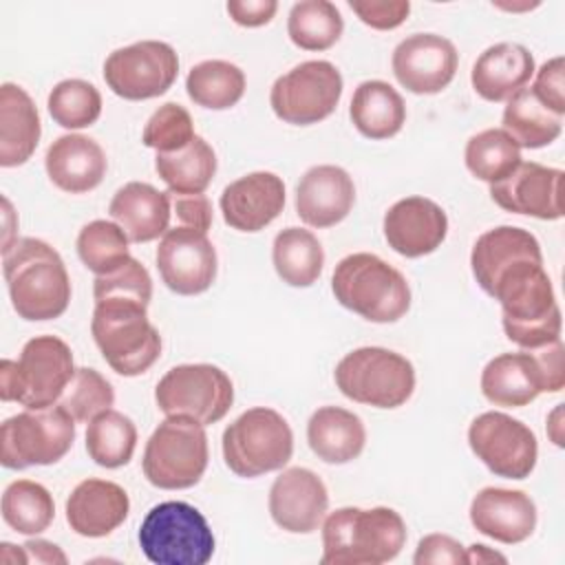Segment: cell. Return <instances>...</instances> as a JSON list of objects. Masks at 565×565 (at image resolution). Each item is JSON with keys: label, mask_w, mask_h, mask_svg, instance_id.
<instances>
[{"label": "cell", "mask_w": 565, "mask_h": 565, "mask_svg": "<svg viewBox=\"0 0 565 565\" xmlns=\"http://www.w3.org/2000/svg\"><path fill=\"white\" fill-rule=\"evenodd\" d=\"M466 168L486 183H499L521 163V148L503 128H488L466 143Z\"/></svg>", "instance_id": "40"}, {"label": "cell", "mask_w": 565, "mask_h": 565, "mask_svg": "<svg viewBox=\"0 0 565 565\" xmlns=\"http://www.w3.org/2000/svg\"><path fill=\"white\" fill-rule=\"evenodd\" d=\"M406 543V523L393 508H340L322 523V565H380Z\"/></svg>", "instance_id": "3"}, {"label": "cell", "mask_w": 565, "mask_h": 565, "mask_svg": "<svg viewBox=\"0 0 565 565\" xmlns=\"http://www.w3.org/2000/svg\"><path fill=\"white\" fill-rule=\"evenodd\" d=\"M486 294L499 300L503 331L521 349H539L561 338V309L543 258L516 260Z\"/></svg>", "instance_id": "1"}, {"label": "cell", "mask_w": 565, "mask_h": 565, "mask_svg": "<svg viewBox=\"0 0 565 565\" xmlns=\"http://www.w3.org/2000/svg\"><path fill=\"white\" fill-rule=\"evenodd\" d=\"M291 452L294 433L274 408H249L223 433L225 466L245 479L280 470L291 459Z\"/></svg>", "instance_id": "9"}, {"label": "cell", "mask_w": 565, "mask_h": 565, "mask_svg": "<svg viewBox=\"0 0 565 565\" xmlns=\"http://www.w3.org/2000/svg\"><path fill=\"white\" fill-rule=\"evenodd\" d=\"M24 552L29 556V563H66V554L51 541L44 539H31L24 545Z\"/></svg>", "instance_id": "51"}, {"label": "cell", "mask_w": 565, "mask_h": 565, "mask_svg": "<svg viewBox=\"0 0 565 565\" xmlns=\"http://www.w3.org/2000/svg\"><path fill=\"white\" fill-rule=\"evenodd\" d=\"M342 97V75L327 60H309L280 75L269 104L278 119L294 126H311L327 119Z\"/></svg>", "instance_id": "14"}, {"label": "cell", "mask_w": 565, "mask_h": 565, "mask_svg": "<svg viewBox=\"0 0 565 565\" xmlns=\"http://www.w3.org/2000/svg\"><path fill=\"white\" fill-rule=\"evenodd\" d=\"M342 31V13L329 0L296 2L287 18L289 40L302 51H327L340 40Z\"/></svg>", "instance_id": "37"}, {"label": "cell", "mask_w": 565, "mask_h": 565, "mask_svg": "<svg viewBox=\"0 0 565 565\" xmlns=\"http://www.w3.org/2000/svg\"><path fill=\"white\" fill-rule=\"evenodd\" d=\"M128 510L126 490L106 479H84L66 499V521L75 534L86 539L108 536L126 521Z\"/></svg>", "instance_id": "25"}, {"label": "cell", "mask_w": 565, "mask_h": 565, "mask_svg": "<svg viewBox=\"0 0 565 565\" xmlns=\"http://www.w3.org/2000/svg\"><path fill=\"white\" fill-rule=\"evenodd\" d=\"M205 426L190 417H166L143 450V475L161 490H185L201 481L207 468Z\"/></svg>", "instance_id": "11"}, {"label": "cell", "mask_w": 565, "mask_h": 565, "mask_svg": "<svg viewBox=\"0 0 565 565\" xmlns=\"http://www.w3.org/2000/svg\"><path fill=\"white\" fill-rule=\"evenodd\" d=\"M448 234V216L426 196H406L384 214V238L388 247L406 258L433 254Z\"/></svg>", "instance_id": "21"}, {"label": "cell", "mask_w": 565, "mask_h": 565, "mask_svg": "<svg viewBox=\"0 0 565 565\" xmlns=\"http://www.w3.org/2000/svg\"><path fill=\"white\" fill-rule=\"evenodd\" d=\"M333 377L344 397L375 408H397L415 391L413 364L382 347H362L347 353L338 362Z\"/></svg>", "instance_id": "10"}, {"label": "cell", "mask_w": 565, "mask_h": 565, "mask_svg": "<svg viewBox=\"0 0 565 565\" xmlns=\"http://www.w3.org/2000/svg\"><path fill=\"white\" fill-rule=\"evenodd\" d=\"M563 181L558 168L521 161L510 177L490 185V196L505 212L556 221L563 216Z\"/></svg>", "instance_id": "19"}, {"label": "cell", "mask_w": 565, "mask_h": 565, "mask_svg": "<svg viewBox=\"0 0 565 565\" xmlns=\"http://www.w3.org/2000/svg\"><path fill=\"white\" fill-rule=\"evenodd\" d=\"M271 260L282 282L291 287H309L322 274L324 249L309 230L285 227L274 238Z\"/></svg>", "instance_id": "34"}, {"label": "cell", "mask_w": 565, "mask_h": 565, "mask_svg": "<svg viewBox=\"0 0 565 565\" xmlns=\"http://www.w3.org/2000/svg\"><path fill=\"white\" fill-rule=\"evenodd\" d=\"M532 75V53L523 44L499 42L477 57L470 82L475 93L486 102H508L514 93L525 88Z\"/></svg>", "instance_id": "28"}, {"label": "cell", "mask_w": 565, "mask_h": 565, "mask_svg": "<svg viewBox=\"0 0 565 565\" xmlns=\"http://www.w3.org/2000/svg\"><path fill=\"white\" fill-rule=\"evenodd\" d=\"M565 62L563 57H552L547 60L534 79L532 93L536 99L547 106L556 115H565Z\"/></svg>", "instance_id": "46"}, {"label": "cell", "mask_w": 565, "mask_h": 565, "mask_svg": "<svg viewBox=\"0 0 565 565\" xmlns=\"http://www.w3.org/2000/svg\"><path fill=\"white\" fill-rule=\"evenodd\" d=\"M185 90L196 106L225 110L241 102L245 93V73L232 62L205 60L190 68Z\"/></svg>", "instance_id": "36"}, {"label": "cell", "mask_w": 565, "mask_h": 565, "mask_svg": "<svg viewBox=\"0 0 565 565\" xmlns=\"http://www.w3.org/2000/svg\"><path fill=\"white\" fill-rule=\"evenodd\" d=\"M468 444L477 459L503 479H525L536 466V435L521 419L499 411H488L472 419Z\"/></svg>", "instance_id": "16"}, {"label": "cell", "mask_w": 565, "mask_h": 565, "mask_svg": "<svg viewBox=\"0 0 565 565\" xmlns=\"http://www.w3.org/2000/svg\"><path fill=\"white\" fill-rule=\"evenodd\" d=\"M154 399L168 417H190L207 426L227 415L234 386L227 373L214 364H179L159 380Z\"/></svg>", "instance_id": "13"}, {"label": "cell", "mask_w": 565, "mask_h": 565, "mask_svg": "<svg viewBox=\"0 0 565 565\" xmlns=\"http://www.w3.org/2000/svg\"><path fill=\"white\" fill-rule=\"evenodd\" d=\"M49 115L55 124L68 130L88 128L102 115L99 90L84 79H64L49 93Z\"/></svg>", "instance_id": "42"}, {"label": "cell", "mask_w": 565, "mask_h": 565, "mask_svg": "<svg viewBox=\"0 0 565 565\" xmlns=\"http://www.w3.org/2000/svg\"><path fill=\"white\" fill-rule=\"evenodd\" d=\"M49 179L68 194L95 190L108 168L102 146L86 135L57 137L44 157Z\"/></svg>", "instance_id": "26"}, {"label": "cell", "mask_w": 565, "mask_h": 565, "mask_svg": "<svg viewBox=\"0 0 565 565\" xmlns=\"http://www.w3.org/2000/svg\"><path fill=\"white\" fill-rule=\"evenodd\" d=\"M327 508V488L309 468H287L269 488V514L274 523L287 532L309 534L318 530Z\"/></svg>", "instance_id": "20"}, {"label": "cell", "mask_w": 565, "mask_h": 565, "mask_svg": "<svg viewBox=\"0 0 565 565\" xmlns=\"http://www.w3.org/2000/svg\"><path fill=\"white\" fill-rule=\"evenodd\" d=\"M42 135L40 115L29 93L11 82L0 86V166L15 168L31 159Z\"/></svg>", "instance_id": "29"}, {"label": "cell", "mask_w": 565, "mask_h": 565, "mask_svg": "<svg viewBox=\"0 0 565 565\" xmlns=\"http://www.w3.org/2000/svg\"><path fill=\"white\" fill-rule=\"evenodd\" d=\"M73 375L71 347L57 335H35L22 347L18 362H0V397L26 408H46L60 402Z\"/></svg>", "instance_id": "6"}, {"label": "cell", "mask_w": 565, "mask_h": 565, "mask_svg": "<svg viewBox=\"0 0 565 565\" xmlns=\"http://www.w3.org/2000/svg\"><path fill=\"white\" fill-rule=\"evenodd\" d=\"M157 269L166 287L179 296H196L216 278V249L207 232L174 225L157 247Z\"/></svg>", "instance_id": "17"}, {"label": "cell", "mask_w": 565, "mask_h": 565, "mask_svg": "<svg viewBox=\"0 0 565 565\" xmlns=\"http://www.w3.org/2000/svg\"><path fill=\"white\" fill-rule=\"evenodd\" d=\"M194 121L190 113L174 102L159 106L146 121L141 141L157 152H177L194 139Z\"/></svg>", "instance_id": "44"}, {"label": "cell", "mask_w": 565, "mask_h": 565, "mask_svg": "<svg viewBox=\"0 0 565 565\" xmlns=\"http://www.w3.org/2000/svg\"><path fill=\"white\" fill-rule=\"evenodd\" d=\"M503 130L519 148L550 146L563 130V117L543 106L532 88L514 93L503 108Z\"/></svg>", "instance_id": "35"}, {"label": "cell", "mask_w": 565, "mask_h": 565, "mask_svg": "<svg viewBox=\"0 0 565 565\" xmlns=\"http://www.w3.org/2000/svg\"><path fill=\"white\" fill-rule=\"evenodd\" d=\"M137 446V428L130 417L119 411H104L88 422L86 450L102 468H121L132 459Z\"/></svg>", "instance_id": "38"}, {"label": "cell", "mask_w": 565, "mask_h": 565, "mask_svg": "<svg viewBox=\"0 0 565 565\" xmlns=\"http://www.w3.org/2000/svg\"><path fill=\"white\" fill-rule=\"evenodd\" d=\"M230 18L241 24V26H263L267 24L276 11H278V2L274 0H230L225 4Z\"/></svg>", "instance_id": "50"}, {"label": "cell", "mask_w": 565, "mask_h": 565, "mask_svg": "<svg viewBox=\"0 0 565 565\" xmlns=\"http://www.w3.org/2000/svg\"><path fill=\"white\" fill-rule=\"evenodd\" d=\"M353 203V179L340 166H313L298 181L296 214L311 227H331L344 221Z\"/></svg>", "instance_id": "23"}, {"label": "cell", "mask_w": 565, "mask_h": 565, "mask_svg": "<svg viewBox=\"0 0 565 565\" xmlns=\"http://www.w3.org/2000/svg\"><path fill=\"white\" fill-rule=\"evenodd\" d=\"M108 214L126 232L130 243H148L168 232L172 196L150 183L130 181L115 192Z\"/></svg>", "instance_id": "27"}, {"label": "cell", "mask_w": 565, "mask_h": 565, "mask_svg": "<svg viewBox=\"0 0 565 565\" xmlns=\"http://www.w3.org/2000/svg\"><path fill=\"white\" fill-rule=\"evenodd\" d=\"M335 300L369 322H395L411 307V287L399 269L375 254L344 256L331 276Z\"/></svg>", "instance_id": "4"}, {"label": "cell", "mask_w": 565, "mask_h": 565, "mask_svg": "<svg viewBox=\"0 0 565 565\" xmlns=\"http://www.w3.org/2000/svg\"><path fill=\"white\" fill-rule=\"evenodd\" d=\"M466 554H468V563H492V561L505 563V561H508L503 554L490 550V547L483 545V543H475V545L466 547Z\"/></svg>", "instance_id": "52"}, {"label": "cell", "mask_w": 565, "mask_h": 565, "mask_svg": "<svg viewBox=\"0 0 565 565\" xmlns=\"http://www.w3.org/2000/svg\"><path fill=\"white\" fill-rule=\"evenodd\" d=\"M307 441L324 463H349L364 450L362 419L340 406H322L307 422Z\"/></svg>", "instance_id": "31"}, {"label": "cell", "mask_w": 565, "mask_h": 565, "mask_svg": "<svg viewBox=\"0 0 565 565\" xmlns=\"http://www.w3.org/2000/svg\"><path fill=\"white\" fill-rule=\"evenodd\" d=\"M470 523L477 532L514 545L532 536L536 527V505L523 490L483 488L470 503Z\"/></svg>", "instance_id": "24"}, {"label": "cell", "mask_w": 565, "mask_h": 565, "mask_svg": "<svg viewBox=\"0 0 565 565\" xmlns=\"http://www.w3.org/2000/svg\"><path fill=\"white\" fill-rule=\"evenodd\" d=\"M179 75L174 49L159 40H141L113 51L104 62L108 88L124 99L141 102L163 95Z\"/></svg>", "instance_id": "15"}, {"label": "cell", "mask_w": 565, "mask_h": 565, "mask_svg": "<svg viewBox=\"0 0 565 565\" xmlns=\"http://www.w3.org/2000/svg\"><path fill=\"white\" fill-rule=\"evenodd\" d=\"M154 170L172 194H203L216 174V154L196 135L177 152H157Z\"/></svg>", "instance_id": "33"}, {"label": "cell", "mask_w": 565, "mask_h": 565, "mask_svg": "<svg viewBox=\"0 0 565 565\" xmlns=\"http://www.w3.org/2000/svg\"><path fill=\"white\" fill-rule=\"evenodd\" d=\"M130 238L126 232L110 221H90L77 234V254L82 263L97 276L119 267L128 254Z\"/></svg>", "instance_id": "41"}, {"label": "cell", "mask_w": 565, "mask_h": 565, "mask_svg": "<svg viewBox=\"0 0 565 565\" xmlns=\"http://www.w3.org/2000/svg\"><path fill=\"white\" fill-rule=\"evenodd\" d=\"M565 386L561 338L516 353L492 358L481 371V393L494 406L519 408L534 402L541 393H558Z\"/></svg>", "instance_id": "7"}, {"label": "cell", "mask_w": 565, "mask_h": 565, "mask_svg": "<svg viewBox=\"0 0 565 565\" xmlns=\"http://www.w3.org/2000/svg\"><path fill=\"white\" fill-rule=\"evenodd\" d=\"M349 7L353 13L371 29L391 31L397 29L411 11L408 0H393V2H373V0H351Z\"/></svg>", "instance_id": "47"}, {"label": "cell", "mask_w": 565, "mask_h": 565, "mask_svg": "<svg viewBox=\"0 0 565 565\" xmlns=\"http://www.w3.org/2000/svg\"><path fill=\"white\" fill-rule=\"evenodd\" d=\"M353 126L366 139L395 137L406 121V106L402 95L382 79L362 82L349 106Z\"/></svg>", "instance_id": "32"}, {"label": "cell", "mask_w": 565, "mask_h": 565, "mask_svg": "<svg viewBox=\"0 0 565 565\" xmlns=\"http://www.w3.org/2000/svg\"><path fill=\"white\" fill-rule=\"evenodd\" d=\"M115 402L113 384L95 369H75L73 380L64 388L57 404H62L75 422H90L99 413L108 411Z\"/></svg>", "instance_id": "43"}, {"label": "cell", "mask_w": 565, "mask_h": 565, "mask_svg": "<svg viewBox=\"0 0 565 565\" xmlns=\"http://www.w3.org/2000/svg\"><path fill=\"white\" fill-rule=\"evenodd\" d=\"M55 516L51 492L31 479L11 481L2 494V519L18 534H40Z\"/></svg>", "instance_id": "39"}, {"label": "cell", "mask_w": 565, "mask_h": 565, "mask_svg": "<svg viewBox=\"0 0 565 565\" xmlns=\"http://www.w3.org/2000/svg\"><path fill=\"white\" fill-rule=\"evenodd\" d=\"M75 441V419L62 406L26 408L0 426V463L9 470L60 461Z\"/></svg>", "instance_id": "12"}, {"label": "cell", "mask_w": 565, "mask_h": 565, "mask_svg": "<svg viewBox=\"0 0 565 565\" xmlns=\"http://www.w3.org/2000/svg\"><path fill=\"white\" fill-rule=\"evenodd\" d=\"M11 305L24 320L60 318L71 302V278L62 256L40 238H15L2 252Z\"/></svg>", "instance_id": "2"}, {"label": "cell", "mask_w": 565, "mask_h": 565, "mask_svg": "<svg viewBox=\"0 0 565 565\" xmlns=\"http://www.w3.org/2000/svg\"><path fill=\"white\" fill-rule=\"evenodd\" d=\"M285 207V183L274 172H249L221 194L223 221L238 232L265 230Z\"/></svg>", "instance_id": "22"}, {"label": "cell", "mask_w": 565, "mask_h": 565, "mask_svg": "<svg viewBox=\"0 0 565 565\" xmlns=\"http://www.w3.org/2000/svg\"><path fill=\"white\" fill-rule=\"evenodd\" d=\"M90 333L110 369L126 377L146 373L161 355V335L148 320V305L137 300L95 302Z\"/></svg>", "instance_id": "5"}, {"label": "cell", "mask_w": 565, "mask_h": 565, "mask_svg": "<svg viewBox=\"0 0 565 565\" xmlns=\"http://www.w3.org/2000/svg\"><path fill=\"white\" fill-rule=\"evenodd\" d=\"M415 565H426V563H468V554L466 547L448 536V534H428L417 543L415 556H413Z\"/></svg>", "instance_id": "48"}, {"label": "cell", "mask_w": 565, "mask_h": 565, "mask_svg": "<svg viewBox=\"0 0 565 565\" xmlns=\"http://www.w3.org/2000/svg\"><path fill=\"white\" fill-rule=\"evenodd\" d=\"M139 547L157 565H205L214 554V534L194 505L163 501L143 516Z\"/></svg>", "instance_id": "8"}, {"label": "cell", "mask_w": 565, "mask_h": 565, "mask_svg": "<svg viewBox=\"0 0 565 565\" xmlns=\"http://www.w3.org/2000/svg\"><path fill=\"white\" fill-rule=\"evenodd\" d=\"M172 212L179 225L207 232L212 225V203L205 194H172Z\"/></svg>", "instance_id": "49"}, {"label": "cell", "mask_w": 565, "mask_h": 565, "mask_svg": "<svg viewBox=\"0 0 565 565\" xmlns=\"http://www.w3.org/2000/svg\"><path fill=\"white\" fill-rule=\"evenodd\" d=\"M459 53L455 44L437 33H413L393 51L395 79L415 95L441 93L455 77Z\"/></svg>", "instance_id": "18"}, {"label": "cell", "mask_w": 565, "mask_h": 565, "mask_svg": "<svg viewBox=\"0 0 565 565\" xmlns=\"http://www.w3.org/2000/svg\"><path fill=\"white\" fill-rule=\"evenodd\" d=\"M523 258H543L534 234L514 225H499L483 232L470 252V267L477 285L488 291L492 280Z\"/></svg>", "instance_id": "30"}, {"label": "cell", "mask_w": 565, "mask_h": 565, "mask_svg": "<svg viewBox=\"0 0 565 565\" xmlns=\"http://www.w3.org/2000/svg\"><path fill=\"white\" fill-rule=\"evenodd\" d=\"M93 296H95V302L115 298V300H137V302L150 305L152 278L148 269L130 256L113 271L95 278Z\"/></svg>", "instance_id": "45"}]
</instances>
